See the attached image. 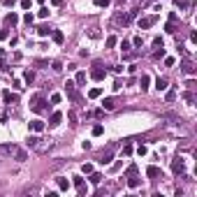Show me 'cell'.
Wrapping results in <instances>:
<instances>
[{
  "mask_svg": "<svg viewBox=\"0 0 197 197\" xmlns=\"http://www.w3.org/2000/svg\"><path fill=\"white\" fill-rule=\"evenodd\" d=\"M30 109L35 111V114H42V111H47V100H44V95H33L30 100Z\"/></svg>",
  "mask_w": 197,
  "mask_h": 197,
  "instance_id": "obj_1",
  "label": "cell"
},
{
  "mask_svg": "<svg viewBox=\"0 0 197 197\" xmlns=\"http://www.w3.org/2000/svg\"><path fill=\"white\" fill-rule=\"evenodd\" d=\"M114 149H116V144H109L107 151H102V156H100V162H102V165H109V162H111V158H114Z\"/></svg>",
  "mask_w": 197,
  "mask_h": 197,
  "instance_id": "obj_2",
  "label": "cell"
},
{
  "mask_svg": "<svg viewBox=\"0 0 197 197\" xmlns=\"http://www.w3.org/2000/svg\"><path fill=\"white\" fill-rule=\"evenodd\" d=\"M158 21V16L153 14V16H146V19H139V30H149L153 23Z\"/></svg>",
  "mask_w": 197,
  "mask_h": 197,
  "instance_id": "obj_3",
  "label": "cell"
},
{
  "mask_svg": "<svg viewBox=\"0 0 197 197\" xmlns=\"http://www.w3.org/2000/svg\"><path fill=\"white\" fill-rule=\"evenodd\" d=\"M172 172H174V174H183V172H186V162H183V158L172 160Z\"/></svg>",
  "mask_w": 197,
  "mask_h": 197,
  "instance_id": "obj_4",
  "label": "cell"
},
{
  "mask_svg": "<svg viewBox=\"0 0 197 197\" xmlns=\"http://www.w3.org/2000/svg\"><path fill=\"white\" fill-rule=\"evenodd\" d=\"M65 93H68L70 100H79V95H77V83H74V81H68V83H65Z\"/></svg>",
  "mask_w": 197,
  "mask_h": 197,
  "instance_id": "obj_5",
  "label": "cell"
},
{
  "mask_svg": "<svg viewBox=\"0 0 197 197\" xmlns=\"http://www.w3.org/2000/svg\"><path fill=\"white\" fill-rule=\"evenodd\" d=\"M91 77H93L95 81H102V79L107 77V70H102L98 63H95V68H93V72H91Z\"/></svg>",
  "mask_w": 197,
  "mask_h": 197,
  "instance_id": "obj_6",
  "label": "cell"
},
{
  "mask_svg": "<svg viewBox=\"0 0 197 197\" xmlns=\"http://www.w3.org/2000/svg\"><path fill=\"white\" fill-rule=\"evenodd\" d=\"M114 23H116V26H128V23H130V16H128V14H123V12H116Z\"/></svg>",
  "mask_w": 197,
  "mask_h": 197,
  "instance_id": "obj_7",
  "label": "cell"
},
{
  "mask_svg": "<svg viewBox=\"0 0 197 197\" xmlns=\"http://www.w3.org/2000/svg\"><path fill=\"white\" fill-rule=\"evenodd\" d=\"M181 72H183V74H190V77H192V74L197 72V68L192 65L190 60H183V63H181Z\"/></svg>",
  "mask_w": 197,
  "mask_h": 197,
  "instance_id": "obj_8",
  "label": "cell"
},
{
  "mask_svg": "<svg viewBox=\"0 0 197 197\" xmlns=\"http://www.w3.org/2000/svg\"><path fill=\"white\" fill-rule=\"evenodd\" d=\"M2 100H5V104H16L19 102V95L10 93V91H2Z\"/></svg>",
  "mask_w": 197,
  "mask_h": 197,
  "instance_id": "obj_9",
  "label": "cell"
},
{
  "mask_svg": "<svg viewBox=\"0 0 197 197\" xmlns=\"http://www.w3.org/2000/svg\"><path fill=\"white\" fill-rule=\"evenodd\" d=\"M146 176H149V179H158V176H162V172H160V167H156V165H151L149 169H146Z\"/></svg>",
  "mask_w": 197,
  "mask_h": 197,
  "instance_id": "obj_10",
  "label": "cell"
},
{
  "mask_svg": "<svg viewBox=\"0 0 197 197\" xmlns=\"http://www.w3.org/2000/svg\"><path fill=\"white\" fill-rule=\"evenodd\" d=\"M102 109H104V111L116 109V100H114V98H104V100H102Z\"/></svg>",
  "mask_w": 197,
  "mask_h": 197,
  "instance_id": "obj_11",
  "label": "cell"
},
{
  "mask_svg": "<svg viewBox=\"0 0 197 197\" xmlns=\"http://www.w3.org/2000/svg\"><path fill=\"white\" fill-rule=\"evenodd\" d=\"M60 121H63V114H60V111H53L51 118H49V125H51V128H56V125H60Z\"/></svg>",
  "mask_w": 197,
  "mask_h": 197,
  "instance_id": "obj_12",
  "label": "cell"
},
{
  "mask_svg": "<svg viewBox=\"0 0 197 197\" xmlns=\"http://www.w3.org/2000/svg\"><path fill=\"white\" fill-rule=\"evenodd\" d=\"M14 151H16L14 144H5V146H0V156H14Z\"/></svg>",
  "mask_w": 197,
  "mask_h": 197,
  "instance_id": "obj_13",
  "label": "cell"
},
{
  "mask_svg": "<svg viewBox=\"0 0 197 197\" xmlns=\"http://www.w3.org/2000/svg\"><path fill=\"white\" fill-rule=\"evenodd\" d=\"M5 23L7 26H16V23H19V14H16V12H10V14L5 16Z\"/></svg>",
  "mask_w": 197,
  "mask_h": 197,
  "instance_id": "obj_14",
  "label": "cell"
},
{
  "mask_svg": "<svg viewBox=\"0 0 197 197\" xmlns=\"http://www.w3.org/2000/svg\"><path fill=\"white\" fill-rule=\"evenodd\" d=\"M56 183H58V190H63V192L70 188V181H68L65 176H58V179H56Z\"/></svg>",
  "mask_w": 197,
  "mask_h": 197,
  "instance_id": "obj_15",
  "label": "cell"
},
{
  "mask_svg": "<svg viewBox=\"0 0 197 197\" xmlns=\"http://www.w3.org/2000/svg\"><path fill=\"white\" fill-rule=\"evenodd\" d=\"M30 130H33V132H42V130H44V121H40V118L30 121Z\"/></svg>",
  "mask_w": 197,
  "mask_h": 197,
  "instance_id": "obj_16",
  "label": "cell"
},
{
  "mask_svg": "<svg viewBox=\"0 0 197 197\" xmlns=\"http://www.w3.org/2000/svg\"><path fill=\"white\" fill-rule=\"evenodd\" d=\"M139 183H141V179H137V174H132V176H128V188H139Z\"/></svg>",
  "mask_w": 197,
  "mask_h": 197,
  "instance_id": "obj_17",
  "label": "cell"
},
{
  "mask_svg": "<svg viewBox=\"0 0 197 197\" xmlns=\"http://www.w3.org/2000/svg\"><path fill=\"white\" fill-rule=\"evenodd\" d=\"M37 35H40V37H47V35H51V28H49L47 23H42V26H37Z\"/></svg>",
  "mask_w": 197,
  "mask_h": 197,
  "instance_id": "obj_18",
  "label": "cell"
},
{
  "mask_svg": "<svg viewBox=\"0 0 197 197\" xmlns=\"http://www.w3.org/2000/svg\"><path fill=\"white\" fill-rule=\"evenodd\" d=\"M14 158H16L19 162H26V160H28V153H26L23 149H16V151H14Z\"/></svg>",
  "mask_w": 197,
  "mask_h": 197,
  "instance_id": "obj_19",
  "label": "cell"
},
{
  "mask_svg": "<svg viewBox=\"0 0 197 197\" xmlns=\"http://www.w3.org/2000/svg\"><path fill=\"white\" fill-rule=\"evenodd\" d=\"M88 176H91V183H93V186H100V183H102V174H98V172H91V174H88Z\"/></svg>",
  "mask_w": 197,
  "mask_h": 197,
  "instance_id": "obj_20",
  "label": "cell"
},
{
  "mask_svg": "<svg viewBox=\"0 0 197 197\" xmlns=\"http://www.w3.org/2000/svg\"><path fill=\"white\" fill-rule=\"evenodd\" d=\"M51 37H53V42H56V44H63V42H65V35H63L60 30H51Z\"/></svg>",
  "mask_w": 197,
  "mask_h": 197,
  "instance_id": "obj_21",
  "label": "cell"
},
{
  "mask_svg": "<svg viewBox=\"0 0 197 197\" xmlns=\"http://www.w3.org/2000/svg\"><path fill=\"white\" fill-rule=\"evenodd\" d=\"M174 23H176V14H169V23L165 26V30L167 33H176V30H174Z\"/></svg>",
  "mask_w": 197,
  "mask_h": 197,
  "instance_id": "obj_22",
  "label": "cell"
},
{
  "mask_svg": "<svg viewBox=\"0 0 197 197\" xmlns=\"http://www.w3.org/2000/svg\"><path fill=\"white\" fill-rule=\"evenodd\" d=\"M149 83H151L149 74H141V79H139V88H141V91H149Z\"/></svg>",
  "mask_w": 197,
  "mask_h": 197,
  "instance_id": "obj_23",
  "label": "cell"
},
{
  "mask_svg": "<svg viewBox=\"0 0 197 197\" xmlns=\"http://www.w3.org/2000/svg\"><path fill=\"white\" fill-rule=\"evenodd\" d=\"M174 2H176V7H179V10H190V7H192V2H190V0H174Z\"/></svg>",
  "mask_w": 197,
  "mask_h": 197,
  "instance_id": "obj_24",
  "label": "cell"
},
{
  "mask_svg": "<svg viewBox=\"0 0 197 197\" xmlns=\"http://www.w3.org/2000/svg\"><path fill=\"white\" fill-rule=\"evenodd\" d=\"M23 81H26V83H28V86H30V83H33V81H35V72H33V70H28V72H26V74H23Z\"/></svg>",
  "mask_w": 197,
  "mask_h": 197,
  "instance_id": "obj_25",
  "label": "cell"
},
{
  "mask_svg": "<svg viewBox=\"0 0 197 197\" xmlns=\"http://www.w3.org/2000/svg\"><path fill=\"white\" fill-rule=\"evenodd\" d=\"M74 83H77V86H83V83H86V72H77V79H74Z\"/></svg>",
  "mask_w": 197,
  "mask_h": 197,
  "instance_id": "obj_26",
  "label": "cell"
},
{
  "mask_svg": "<svg viewBox=\"0 0 197 197\" xmlns=\"http://www.w3.org/2000/svg\"><path fill=\"white\" fill-rule=\"evenodd\" d=\"M100 95H102V88H91V91H88V98H91V100L100 98Z\"/></svg>",
  "mask_w": 197,
  "mask_h": 197,
  "instance_id": "obj_27",
  "label": "cell"
},
{
  "mask_svg": "<svg viewBox=\"0 0 197 197\" xmlns=\"http://www.w3.org/2000/svg\"><path fill=\"white\" fill-rule=\"evenodd\" d=\"M156 88H158V91H165V88H167V79H162V77H160V79L156 81Z\"/></svg>",
  "mask_w": 197,
  "mask_h": 197,
  "instance_id": "obj_28",
  "label": "cell"
},
{
  "mask_svg": "<svg viewBox=\"0 0 197 197\" xmlns=\"http://www.w3.org/2000/svg\"><path fill=\"white\" fill-rule=\"evenodd\" d=\"M165 100H167V102H174V100H176V91H167Z\"/></svg>",
  "mask_w": 197,
  "mask_h": 197,
  "instance_id": "obj_29",
  "label": "cell"
},
{
  "mask_svg": "<svg viewBox=\"0 0 197 197\" xmlns=\"http://www.w3.org/2000/svg\"><path fill=\"white\" fill-rule=\"evenodd\" d=\"M153 58H156V60H160V58H165V49H162V47H158V51L153 53Z\"/></svg>",
  "mask_w": 197,
  "mask_h": 197,
  "instance_id": "obj_30",
  "label": "cell"
},
{
  "mask_svg": "<svg viewBox=\"0 0 197 197\" xmlns=\"http://www.w3.org/2000/svg\"><path fill=\"white\" fill-rule=\"evenodd\" d=\"M68 121H70V125H77V114H74V111H68Z\"/></svg>",
  "mask_w": 197,
  "mask_h": 197,
  "instance_id": "obj_31",
  "label": "cell"
},
{
  "mask_svg": "<svg viewBox=\"0 0 197 197\" xmlns=\"http://www.w3.org/2000/svg\"><path fill=\"white\" fill-rule=\"evenodd\" d=\"M60 100H63L60 93H53V95H51V104H60Z\"/></svg>",
  "mask_w": 197,
  "mask_h": 197,
  "instance_id": "obj_32",
  "label": "cell"
},
{
  "mask_svg": "<svg viewBox=\"0 0 197 197\" xmlns=\"http://www.w3.org/2000/svg\"><path fill=\"white\" fill-rule=\"evenodd\" d=\"M116 42H118V40H116L114 35H111V37H107V47H109V49H114V47H116Z\"/></svg>",
  "mask_w": 197,
  "mask_h": 197,
  "instance_id": "obj_33",
  "label": "cell"
},
{
  "mask_svg": "<svg viewBox=\"0 0 197 197\" xmlns=\"http://www.w3.org/2000/svg\"><path fill=\"white\" fill-rule=\"evenodd\" d=\"M37 144H40V139H37V137H28V146H30V149H35Z\"/></svg>",
  "mask_w": 197,
  "mask_h": 197,
  "instance_id": "obj_34",
  "label": "cell"
},
{
  "mask_svg": "<svg viewBox=\"0 0 197 197\" xmlns=\"http://www.w3.org/2000/svg\"><path fill=\"white\" fill-rule=\"evenodd\" d=\"M81 172H83V174H91V172H93V165H91V162H86V165H81Z\"/></svg>",
  "mask_w": 197,
  "mask_h": 197,
  "instance_id": "obj_35",
  "label": "cell"
},
{
  "mask_svg": "<svg viewBox=\"0 0 197 197\" xmlns=\"http://www.w3.org/2000/svg\"><path fill=\"white\" fill-rule=\"evenodd\" d=\"M183 100H186L188 104H192V102H195V95H192V93H183Z\"/></svg>",
  "mask_w": 197,
  "mask_h": 197,
  "instance_id": "obj_36",
  "label": "cell"
},
{
  "mask_svg": "<svg viewBox=\"0 0 197 197\" xmlns=\"http://www.w3.org/2000/svg\"><path fill=\"white\" fill-rule=\"evenodd\" d=\"M72 183H74L77 188H81V186H83V179H81V176H72Z\"/></svg>",
  "mask_w": 197,
  "mask_h": 197,
  "instance_id": "obj_37",
  "label": "cell"
},
{
  "mask_svg": "<svg viewBox=\"0 0 197 197\" xmlns=\"http://www.w3.org/2000/svg\"><path fill=\"white\" fill-rule=\"evenodd\" d=\"M137 153H139V156H146V153H149V149H146L144 144H139V146H137Z\"/></svg>",
  "mask_w": 197,
  "mask_h": 197,
  "instance_id": "obj_38",
  "label": "cell"
},
{
  "mask_svg": "<svg viewBox=\"0 0 197 197\" xmlns=\"http://www.w3.org/2000/svg\"><path fill=\"white\" fill-rule=\"evenodd\" d=\"M51 70H53V72H60V70H63V65H60L58 60H53V63H51Z\"/></svg>",
  "mask_w": 197,
  "mask_h": 197,
  "instance_id": "obj_39",
  "label": "cell"
},
{
  "mask_svg": "<svg viewBox=\"0 0 197 197\" xmlns=\"http://www.w3.org/2000/svg\"><path fill=\"white\" fill-rule=\"evenodd\" d=\"M102 132H104V128H102V125H95V128H93V135H95V137H100Z\"/></svg>",
  "mask_w": 197,
  "mask_h": 197,
  "instance_id": "obj_40",
  "label": "cell"
},
{
  "mask_svg": "<svg viewBox=\"0 0 197 197\" xmlns=\"http://www.w3.org/2000/svg\"><path fill=\"white\" fill-rule=\"evenodd\" d=\"M37 14H40V19H47V16H49V10H47V7H42Z\"/></svg>",
  "mask_w": 197,
  "mask_h": 197,
  "instance_id": "obj_41",
  "label": "cell"
},
{
  "mask_svg": "<svg viewBox=\"0 0 197 197\" xmlns=\"http://www.w3.org/2000/svg\"><path fill=\"white\" fill-rule=\"evenodd\" d=\"M125 174H128V176H132V174H137V165H130V167H128V172H125Z\"/></svg>",
  "mask_w": 197,
  "mask_h": 197,
  "instance_id": "obj_42",
  "label": "cell"
},
{
  "mask_svg": "<svg viewBox=\"0 0 197 197\" xmlns=\"http://www.w3.org/2000/svg\"><path fill=\"white\" fill-rule=\"evenodd\" d=\"M23 21H26V23H28V26H30V23H33V21H35V16H33V14H30V12H28V14H26V16H23Z\"/></svg>",
  "mask_w": 197,
  "mask_h": 197,
  "instance_id": "obj_43",
  "label": "cell"
},
{
  "mask_svg": "<svg viewBox=\"0 0 197 197\" xmlns=\"http://www.w3.org/2000/svg\"><path fill=\"white\" fill-rule=\"evenodd\" d=\"M30 5H33V0H21V7H23V10H30Z\"/></svg>",
  "mask_w": 197,
  "mask_h": 197,
  "instance_id": "obj_44",
  "label": "cell"
},
{
  "mask_svg": "<svg viewBox=\"0 0 197 197\" xmlns=\"http://www.w3.org/2000/svg\"><path fill=\"white\" fill-rule=\"evenodd\" d=\"M109 2H111V0H95V5H98V7H107Z\"/></svg>",
  "mask_w": 197,
  "mask_h": 197,
  "instance_id": "obj_45",
  "label": "cell"
},
{
  "mask_svg": "<svg viewBox=\"0 0 197 197\" xmlns=\"http://www.w3.org/2000/svg\"><path fill=\"white\" fill-rule=\"evenodd\" d=\"M130 153H132V146L125 144V146H123V156H130Z\"/></svg>",
  "mask_w": 197,
  "mask_h": 197,
  "instance_id": "obj_46",
  "label": "cell"
},
{
  "mask_svg": "<svg viewBox=\"0 0 197 197\" xmlns=\"http://www.w3.org/2000/svg\"><path fill=\"white\" fill-rule=\"evenodd\" d=\"M88 35L95 40V37H100V33H98V28H91V30H88Z\"/></svg>",
  "mask_w": 197,
  "mask_h": 197,
  "instance_id": "obj_47",
  "label": "cell"
},
{
  "mask_svg": "<svg viewBox=\"0 0 197 197\" xmlns=\"http://www.w3.org/2000/svg\"><path fill=\"white\" fill-rule=\"evenodd\" d=\"M153 47H156V49L162 47V37H156V40H153Z\"/></svg>",
  "mask_w": 197,
  "mask_h": 197,
  "instance_id": "obj_48",
  "label": "cell"
},
{
  "mask_svg": "<svg viewBox=\"0 0 197 197\" xmlns=\"http://www.w3.org/2000/svg\"><path fill=\"white\" fill-rule=\"evenodd\" d=\"M121 49H123V51H128V49H130V42L123 40V42H121Z\"/></svg>",
  "mask_w": 197,
  "mask_h": 197,
  "instance_id": "obj_49",
  "label": "cell"
},
{
  "mask_svg": "<svg viewBox=\"0 0 197 197\" xmlns=\"http://www.w3.org/2000/svg\"><path fill=\"white\" fill-rule=\"evenodd\" d=\"M174 63H176V60H174V58H167V56H165V65H167V68H172Z\"/></svg>",
  "mask_w": 197,
  "mask_h": 197,
  "instance_id": "obj_50",
  "label": "cell"
},
{
  "mask_svg": "<svg viewBox=\"0 0 197 197\" xmlns=\"http://www.w3.org/2000/svg\"><path fill=\"white\" fill-rule=\"evenodd\" d=\"M93 116H95V118H102V116H104V109H98V111H95Z\"/></svg>",
  "mask_w": 197,
  "mask_h": 197,
  "instance_id": "obj_51",
  "label": "cell"
},
{
  "mask_svg": "<svg viewBox=\"0 0 197 197\" xmlns=\"http://www.w3.org/2000/svg\"><path fill=\"white\" fill-rule=\"evenodd\" d=\"M51 5H53V7H60V5H63V0H51Z\"/></svg>",
  "mask_w": 197,
  "mask_h": 197,
  "instance_id": "obj_52",
  "label": "cell"
},
{
  "mask_svg": "<svg viewBox=\"0 0 197 197\" xmlns=\"http://www.w3.org/2000/svg\"><path fill=\"white\" fill-rule=\"evenodd\" d=\"M2 5H5V7H10V5H14V0H2Z\"/></svg>",
  "mask_w": 197,
  "mask_h": 197,
  "instance_id": "obj_53",
  "label": "cell"
},
{
  "mask_svg": "<svg viewBox=\"0 0 197 197\" xmlns=\"http://www.w3.org/2000/svg\"><path fill=\"white\" fill-rule=\"evenodd\" d=\"M0 40H7V30H0Z\"/></svg>",
  "mask_w": 197,
  "mask_h": 197,
  "instance_id": "obj_54",
  "label": "cell"
},
{
  "mask_svg": "<svg viewBox=\"0 0 197 197\" xmlns=\"http://www.w3.org/2000/svg\"><path fill=\"white\" fill-rule=\"evenodd\" d=\"M0 70H7V65H5V60L0 58Z\"/></svg>",
  "mask_w": 197,
  "mask_h": 197,
  "instance_id": "obj_55",
  "label": "cell"
},
{
  "mask_svg": "<svg viewBox=\"0 0 197 197\" xmlns=\"http://www.w3.org/2000/svg\"><path fill=\"white\" fill-rule=\"evenodd\" d=\"M2 56H5V51H2V49H0V58H2Z\"/></svg>",
  "mask_w": 197,
  "mask_h": 197,
  "instance_id": "obj_56",
  "label": "cell"
}]
</instances>
